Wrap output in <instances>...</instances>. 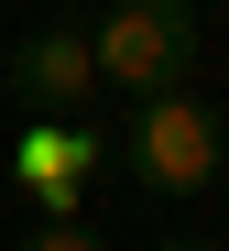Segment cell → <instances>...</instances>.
<instances>
[{
	"instance_id": "1",
	"label": "cell",
	"mask_w": 229,
	"mask_h": 251,
	"mask_svg": "<svg viewBox=\"0 0 229 251\" xmlns=\"http://www.w3.org/2000/svg\"><path fill=\"white\" fill-rule=\"evenodd\" d=\"M120 164H131L153 197H197V186H218V164H229V109L197 99V88L131 99V120H120Z\"/></svg>"
},
{
	"instance_id": "2",
	"label": "cell",
	"mask_w": 229,
	"mask_h": 251,
	"mask_svg": "<svg viewBox=\"0 0 229 251\" xmlns=\"http://www.w3.org/2000/svg\"><path fill=\"white\" fill-rule=\"evenodd\" d=\"M87 44H99V88H186L197 66V0H109L99 22H87Z\"/></svg>"
},
{
	"instance_id": "3",
	"label": "cell",
	"mask_w": 229,
	"mask_h": 251,
	"mask_svg": "<svg viewBox=\"0 0 229 251\" xmlns=\"http://www.w3.org/2000/svg\"><path fill=\"white\" fill-rule=\"evenodd\" d=\"M0 164H11V186L33 197V219H76L87 175L109 164V142L87 131V120H22V131L0 142Z\"/></svg>"
},
{
	"instance_id": "4",
	"label": "cell",
	"mask_w": 229,
	"mask_h": 251,
	"mask_svg": "<svg viewBox=\"0 0 229 251\" xmlns=\"http://www.w3.org/2000/svg\"><path fill=\"white\" fill-rule=\"evenodd\" d=\"M0 76H11V99L33 120H76L87 99H99V44H87V22H33Z\"/></svg>"
},
{
	"instance_id": "5",
	"label": "cell",
	"mask_w": 229,
	"mask_h": 251,
	"mask_svg": "<svg viewBox=\"0 0 229 251\" xmlns=\"http://www.w3.org/2000/svg\"><path fill=\"white\" fill-rule=\"evenodd\" d=\"M22 251H109V240L87 229V219H33V240H22Z\"/></svg>"
},
{
	"instance_id": "6",
	"label": "cell",
	"mask_w": 229,
	"mask_h": 251,
	"mask_svg": "<svg viewBox=\"0 0 229 251\" xmlns=\"http://www.w3.org/2000/svg\"><path fill=\"white\" fill-rule=\"evenodd\" d=\"M164 251H229V240H164Z\"/></svg>"
}]
</instances>
